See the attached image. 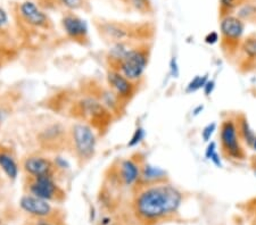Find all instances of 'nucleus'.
I'll return each mask as SVG.
<instances>
[{"label": "nucleus", "instance_id": "nucleus-1", "mask_svg": "<svg viewBox=\"0 0 256 225\" xmlns=\"http://www.w3.org/2000/svg\"><path fill=\"white\" fill-rule=\"evenodd\" d=\"M134 189L131 208L140 225H158L171 220L182 205L184 194L170 181Z\"/></svg>", "mask_w": 256, "mask_h": 225}, {"label": "nucleus", "instance_id": "nucleus-2", "mask_svg": "<svg viewBox=\"0 0 256 225\" xmlns=\"http://www.w3.org/2000/svg\"><path fill=\"white\" fill-rule=\"evenodd\" d=\"M94 26L99 38L108 46L121 42H150L155 33L154 26L148 23L104 17L94 18Z\"/></svg>", "mask_w": 256, "mask_h": 225}, {"label": "nucleus", "instance_id": "nucleus-3", "mask_svg": "<svg viewBox=\"0 0 256 225\" xmlns=\"http://www.w3.org/2000/svg\"><path fill=\"white\" fill-rule=\"evenodd\" d=\"M150 42L131 43L121 56L107 66L108 69H115L131 81L140 82L150 64Z\"/></svg>", "mask_w": 256, "mask_h": 225}, {"label": "nucleus", "instance_id": "nucleus-4", "mask_svg": "<svg viewBox=\"0 0 256 225\" xmlns=\"http://www.w3.org/2000/svg\"><path fill=\"white\" fill-rule=\"evenodd\" d=\"M80 167L94 159L97 151V132L84 122H73L68 126V149Z\"/></svg>", "mask_w": 256, "mask_h": 225}, {"label": "nucleus", "instance_id": "nucleus-5", "mask_svg": "<svg viewBox=\"0 0 256 225\" xmlns=\"http://www.w3.org/2000/svg\"><path fill=\"white\" fill-rule=\"evenodd\" d=\"M73 116L89 124L96 132H107L112 124L114 114L92 96H84L73 104Z\"/></svg>", "mask_w": 256, "mask_h": 225}, {"label": "nucleus", "instance_id": "nucleus-6", "mask_svg": "<svg viewBox=\"0 0 256 225\" xmlns=\"http://www.w3.org/2000/svg\"><path fill=\"white\" fill-rule=\"evenodd\" d=\"M15 22L33 31H50L54 28L52 19L46 10L33 0H24L14 8Z\"/></svg>", "mask_w": 256, "mask_h": 225}, {"label": "nucleus", "instance_id": "nucleus-7", "mask_svg": "<svg viewBox=\"0 0 256 225\" xmlns=\"http://www.w3.org/2000/svg\"><path fill=\"white\" fill-rule=\"evenodd\" d=\"M24 194L60 205L65 202L66 191L56 178L52 175L44 177H24Z\"/></svg>", "mask_w": 256, "mask_h": 225}, {"label": "nucleus", "instance_id": "nucleus-8", "mask_svg": "<svg viewBox=\"0 0 256 225\" xmlns=\"http://www.w3.org/2000/svg\"><path fill=\"white\" fill-rule=\"evenodd\" d=\"M18 210L31 220H49L57 225H62L63 214L56 204L24 194L18 200Z\"/></svg>", "mask_w": 256, "mask_h": 225}, {"label": "nucleus", "instance_id": "nucleus-9", "mask_svg": "<svg viewBox=\"0 0 256 225\" xmlns=\"http://www.w3.org/2000/svg\"><path fill=\"white\" fill-rule=\"evenodd\" d=\"M245 22L236 15H226L220 20V42L224 54L234 58L237 56L239 47L245 33Z\"/></svg>", "mask_w": 256, "mask_h": 225}, {"label": "nucleus", "instance_id": "nucleus-10", "mask_svg": "<svg viewBox=\"0 0 256 225\" xmlns=\"http://www.w3.org/2000/svg\"><path fill=\"white\" fill-rule=\"evenodd\" d=\"M218 140L222 154L231 161H245L247 155L244 149L242 138L239 136L236 118L226 117L220 124Z\"/></svg>", "mask_w": 256, "mask_h": 225}, {"label": "nucleus", "instance_id": "nucleus-11", "mask_svg": "<svg viewBox=\"0 0 256 225\" xmlns=\"http://www.w3.org/2000/svg\"><path fill=\"white\" fill-rule=\"evenodd\" d=\"M20 170L24 177L52 175L60 181L62 173L57 169L54 157L44 153H31L20 159Z\"/></svg>", "mask_w": 256, "mask_h": 225}, {"label": "nucleus", "instance_id": "nucleus-12", "mask_svg": "<svg viewBox=\"0 0 256 225\" xmlns=\"http://www.w3.org/2000/svg\"><path fill=\"white\" fill-rule=\"evenodd\" d=\"M62 31L68 40L82 47L90 44V32L86 20L74 11H63L60 17Z\"/></svg>", "mask_w": 256, "mask_h": 225}, {"label": "nucleus", "instance_id": "nucleus-13", "mask_svg": "<svg viewBox=\"0 0 256 225\" xmlns=\"http://www.w3.org/2000/svg\"><path fill=\"white\" fill-rule=\"evenodd\" d=\"M142 163L134 158H122L110 169V182L120 187L134 188L140 178Z\"/></svg>", "mask_w": 256, "mask_h": 225}, {"label": "nucleus", "instance_id": "nucleus-14", "mask_svg": "<svg viewBox=\"0 0 256 225\" xmlns=\"http://www.w3.org/2000/svg\"><path fill=\"white\" fill-rule=\"evenodd\" d=\"M42 150L56 151L68 149V128L63 123L52 122L44 126L38 136Z\"/></svg>", "mask_w": 256, "mask_h": 225}, {"label": "nucleus", "instance_id": "nucleus-15", "mask_svg": "<svg viewBox=\"0 0 256 225\" xmlns=\"http://www.w3.org/2000/svg\"><path fill=\"white\" fill-rule=\"evenodd\" d=\"M138 83L139 82L129 80L115 69H107L106 85L122 105L128 104L131 101L132 98L137 95Z\"/></svg>", "mask_w": 256, "mask_h": 225}, {"label": "nucleus", "instance_id": "nucleus-16", "mask_svg": "<svg viewBox=\"0 0 256 225\" xmlns=\"http://www.w3.org/2000/svg\"><path fill=\"white\" fill-rule=\"evenodd\" d=\"M0 171L10 182H15L22 172L20 161L15 149L4 143H0Z\"/></svg>", "mask_w": 256, "mask_h": 225}, {"label": "nucleus", "instance_id": "nucleus-17", "mask_svg": "<svg viewBox=\"0 0 256 225\" xmlns=\"http://www.w3.org/2000/svg\"><path fill=\"white\" fill-rule=\"evenodd\" d=\"M237 56L238 66L244 72L256 67V34H250L242 39Z\"/></svg>", "mask_w": 256, "mask_h": 225}, {"label": "nucleus", "instance_id": "nucleus-18", "mask_svg": "<svg viewBox=\"0 0 256 225\" xmlns=\"http://www.w3.org/2000/svg\"><path fill=\"white\" fill-rule=\"evenodd\" d=\"M168 181L166 171L160 169L158 166L152 165L150 163H142V170H140V178L137 183L138 187H144V186H152V184L162 183Z\"/></svg>", "mask_w": 256, "mask_h": 225}, {"label": "nucleus", "instance_id": "nucleus-19", "mask_svg": "<svg viewBox=\"0 0 256 225\" xmlns=\"http://www.w3.org/2000/svg\"><path fill=\"white\" fill-rule=\"evenodd\" d=\"M14 32L12 30V17L8 10L0 6V43L14 47Z\"/></svg>", "mask_w": 256, "mask_h": 225}, {"label": "nucleus", "instance_id": "nucleus-20", "mask_svg": "<svg viewBox=\"0 0 256 225\" xmlns=\"http://www.w3.org/2000/svg\"><path fill=\"white\" fill-rule=\"evenodd\" d=\"M55 8L63 11H92V5L89 0H48Z\"/></svg>", "mask_w": 256, "mask_h": 225}, {"label": "nucleus", "instance_id": "nucleus-21", "mask_svg": "<svg viewBox=\"0 0 256 225\" xmlns=\"http://www.w3.org/2000/svg\"><path fill=\"white\" fill-rule=\"evenodd\" d=\"M239 136L242 138V141L245 143L247 147L252 148L253 146V142L256 139V133L254 132L253 128H252L247 117L244 115V114H239L236 118Z\"/></svg>", "mask_w": 256, "mask_h": 225}, {"label": "nucleus", "instance_id": "nucleus-22", "mask_svg": "<svg viewBox=\"0 0 256 225\" xmlns=\"http://www.w3.org/2000/svg\"><path fill=\"white\" fill-rule=\"evenodd\" d=\"M123 7L128 10L140 15H150L154 11V7L150 0H118Z\"/></svg>", "mask_w": 256, "mask_h": 225}, {"label": "nucleus", "instance_id": "nucleus-23", "mask_svg": "<svg viewBox=\"0 0 256 225\" xmlns=\"http://www.w3.org/2000/svg\"><path fill=\"white\" fill-rule=\"evenodd\" d=\"M236 16L245 23H256V0H250L239 6L236 10Z\"/></svg>", "mask_w": 256, "mask_h": 225}, {"label": "nucleus", "instance_id": "nucleus-24", "mask_svg": "<svg viewBox=\"0 0 256 225\" xmlns=\"http://www.w3.org/2000/svg\"><path fill=\"white\" fill-rule=\"evenodd\" d=\"M20 210L10 204H4L0 206V225H10L18 219Z\"/></svg>", "mask_w": 256, "mask_h": 225}, {"label": "nucleus", "instance_id": "nucleus-25", "mask_svg": "<svg viewBox=\"0 0 256 225\" xmlns=\"http://www.w3.org/2000/svg\"><path fill=\"white\" fill-rule=\"evenodd\" d=\"M208 80H210L208 74L196 75L188 82L187 85H186L184 92L187 93V95H192V93H195L197 91H200V90H203L204 85Z\"/></svg>", "mask_w": 256, "mask_h": 225}, {"label": "nucleus", "instance_id": "nucleus-26", "mask_svg": "<svg viewBox=\"0 0 256 225\" xmlns=\"http://www.w3.org/2000/svg\"><path fill=\"white\" fill-rule=\"evenodd\" d=\"M16 50L14 47L6 46V44L0 43V71L10 63L15 58Z\"/></svg>", "mask_w": 256, "mask_h": 225}, {"label": "nucleus", "instance_id": "nucleus-27", "mask_svg": "<svg viewBox=\"0 0 256 225\" xmlns=\"http://www.w3.org/2000/svg\"><path fill=\"white\" fill-rule=\"evenodd\" d=\"M144 138H146V131H144V129L142 128V126H138V128L134 131V133H132L129 142H128V147H129V148H134V147L139 146L140 143L144 140Z\"/></svg>", "mask_w": 256, "mask_h": 225}, {"label": "nucleus", "instance_id": "nucleus-28", "mask_svg": "<svg viewBox=\"0 0 256 225\" xmlns=\"http://www.w3.org/2000/svg\"><path fill=\"white\" fill-rule=\"evenodd\" d=\"M218 130V124L216 122H210L208 124H206L203 129H202V132H200V137H202V140L204 142H210L212 140V137L213 134L216 133V131Z\"/></svg>", "mask_w": 256, "mask_h": 225}, {"label": "nucleus", "instance_id": "nucleus-29", "mask_svg": "<svg viewBox=\"0 0 256 225\" xmlns=\"http://www.w3.org/2000/svg\"><path fill=\"white\" fill-rule=\"evenodd\" d=\"M168 74H170L172 79H178L180 76V68L176 56H172L170 63H168Z\"/></svg>", "mask_w": 256, "mask_h": 225}, {"label": "nucleus", "instance_id": "nucleus-30", "mask_svg": "<svg viewBox=\"0 0 256 225\" xmlns=\"http://www.w3.org/2000/svg\"><path fill=\"white\" fill-rule=\"evenodd\" d=\"M204 41L205 43L210 44V46H214V44L220 42V34H218L216 31H210V33L205 35Z\"/></svg>", "mask_w": 256, "mask_h": 225}, {"label": "nucleus", "instance_id": "nucleus-31", "mask_svg": "<svg viewBox=\"0 0 256 225\" xmlns=\"http://www.w3.org/2000/svg\"><path fill=\"white\" fill-rule=\"evenodd\" d=\"M216 150H218V143L216 141L210 140V142H208V146H206V149H205V158L210 161V156H212Z\"/></svg>", "mask_w": 256, "mask_h": 225}, {"label": "nucleus", "instance_id": "nucleus-32", "mask_svg": "<svg viewBox=\"0 0 256 225\" xmlns=\"http://www.w3.org/2000/svg\"><path fill=\"white\" fill-rule=\"evenodd\" d=\"M216 81L212 80V79H210L208 82H206V84L204 85V88H203L204 95L206 97H210L214 92V90H216Z\"/></svg>", "mask_w": 256, "mask_h": 225}, {"label": "nucleus", "instance_id": "nucleus-33", "mask_svg": "<svg viewBox=\"0 0 256 225\" xmlns=\"http://www.w3.org/2000/svg\"><path fill=\"white\" fill-rule=\"evenodd\" d=\"M210 161L213 163V165H216V167H218V169H222V167H224V163H222V157H221V155L218 154V150L212 155V156H210Z\"/></svg>", "mask_w": 256, "mask_h": 225}, {"label": "nucleus", "instance_id": "nucleus-34", "mask_svg": "<svg viewBox=\"0 0 256 225\" xmlns=\"http://www.w3.org/2000/svg\"><path fill=\"white\" fill-rule=\"evenodd\" d=\"M204 105H198V106H196L195 108L192 109V116H198V115H200L202 113H203V110H204Z\"/></svg>", "mask_w": 256, "mask_h": 225}, {"label": "nucleus", "instance_id": "nucleus-35", "mask_svg": "<svg viewBox=\"0 0 256 225\" xmlns=\"http://www.w3.org/2000/svg\"><path fill=\"white\" fill-rule=\"evenodd\" d=\"M5 183H6V178L4 177L2 171H0V192H2V190L4 189V187H5Z\"/></svg>", "mask_w": 256, "mask_h": 225}, {"label": "nucleus", "instance_id": "nucleus-36", "mask_svg": "<svg viewBox=\"0 0 256 225\" xmlns=\"http://www.w3.org/2000/svg\"><path fill=\"white\" fill-rule=\"evenodd\" d=\"M250 164H252V169H253V172L256 177V156H253L250 159Z\"/></svg>", "mask_w": 256, "mask_h": 225}, {"label": "nucleus", "instance_id": "nucleus-37", "mask_svg": "<svg viewBox=\"0 0 256 225\" xmlns=\"http://www.w3.org/2000/svg\"><path fill=\"white\" fill-rule=\"evenodd\" d=\"M234 3H236V5L239 7V6H242V3H245V2H247V1H250V0H234Z\"/></svg>", "mask_w": 256, "mask_h": 225}, {"label": "nucleus", "instance_id": "nucleus-38", "mask_svg": "<svg viewBox=\"0 0 256 225\" xmlns=\"http://www.w3.org/2000/svg\"><path fill=\"white\" fill-rule=\"evenodd\" d=\"M2 205H4V196L2 192H0V206H2Z\"/></svg>", "mask_w": 256, "mask_h": 225}, {"label": "nucleus", "instance_id": "nucleus-39", "mask_svg": "<svg viewBox=\"0 0 256 225\" xmlns=\"http://www.w3.org/2000/svg\"><path fill=\"white\" fill-rule=\"evenodd\" d=\"M252 149H253L254 151H256V139H255L254 142H253V146H252Z\"/></svg>", "mask_w": 256, "mask_h": 225}]
</instances>
